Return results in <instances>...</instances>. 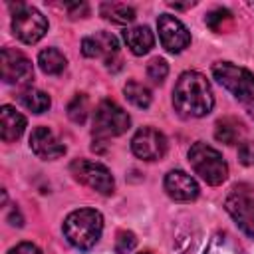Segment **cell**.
Masks as SVG:
<instances>
[{
  "mask_svg": "<svg viewBox=\"0 0 254 254\" xmlns=\"http://www.w3.org/2000/svg\"><path fill=\"white\" fill-rule=\"evenodd\" d=\"M173 105L183 117H204L212 111L214 95L200 71H185L173 89Z\"/></svg>",
  "mask_w": 254,
  "mask_h": 254,
  "instance_id": "6da1fadb",
  "label": "cell"
},
{
  "mask_svg": "<svg viewBox=\"0 0 254 254\" xmlns=\"http://www.w3.org/2000/svg\"><path fill=\"white\" fill-rule=\"evenodd\" d=\"M103 232V216L93 208H79L64 220V234L77 250H89L97 244Z\"/></svg>",
  "mask_w": 254,
  "mask_h": 254,
  "instance_id": "7a4b0ae2",
  "label": "cell"
},
{
  "mask_svg": "<svg viewBox=\"0 0 254 254\" xmlns=\"http://www.w3.org/2000/svg\"><path fill=\"white\" fill-rule=\"evenodd\" d=\"M189 161L194 169V173L208 185L212 187H218L222 185L226 179H228V165L226 161L222 159V155L206 145V143H194L190 149H189Z\"/></svg>",
  "mask_w": 254,
  "mask_h": 254,
  "instance_id": "3957f363",
  "label": "cell"
},
{
  "mask_svg": "<svg viewBox=\"0 0 254 254\" xmlns=\"http://www.w3.org/2000/svg\"><path fill=\"white\" fill-rule=\"evenodd\" d=\"M212 75L242 103L254 99V73L246 67H240L230 62H216L212 65Z\"/></svg>",
  "mask_w": 254,
  "mask_h": 254,
  "instance_id": "277c9868",
  "label": "cell"
},
{
  "mask_svg": "<svg viewBox=\"0 0 254 254\" xmlns=\"http://www.w3.org/2000/svg\"><path fill=\"white\" fill-rule=\"evenodd\" d=\"M131 125V117L123 107L111 99H103L93 111V129L91 133L97 139H109L123 135Z\"/></svg>",
  "mask_w": 254,
  "mask_h": 254,
  "instance_id": "5b68a950",
  "label": "cell"
},
{
  "mask_svg": "<svg viewBox=\"0 0 254 254\" xmlns=\"http://www.w3.org/2000/svg\"><path fill=\"white\" fill-rule=\"evenodd\" d=\"M12 32L24 44H36L46 36L48 20L40 10L26 4H16V12L12 14Z\"/></svg>",
  "mask_w": 254,
  "mask_h": 254,
  "instance_id": "8992f818",
  "label": "cell"
},
{
  "mask_svg": "<svg viewBox=\"0 0 254 254\" xmlns=\"http://www.w3.org/2000/svg\"><path fill=\"white\" fill-rule=\"evenodd\" d=\"M224 208L242 232L254 236V190L250 187H234L224 200Z\"/></svg>",
  "mask_w": 254,
  "mask_h": 254,
  "instance_id": "52a82bcc",
  "label": "cell"
},
{
  "mask_svg": "<svg viewBox=\"0 0 254 254\" xmlns=\"http://www.w3.org/2000/svg\"><path fill=\"white\" fill-rule=\"evenodd\" d=\"M69 171L75 181L93 189L99 194H111L115 190V181H113L109 169L103 167L101 163L87 161V159H75L69 165Z\"/></svg>",
  "mask_w": 254,
  "mask_h": 254,
  "instance_id": "ba28073f",
  "label": "cell"
},
{
  "mask_svg": "<svg viewBox=\"0 0 254 254\" xmlns=\"http://www.w3.org/2000/svg\"><path fill=\"white\" fill-rule=\"evenodd\" d=\"M0 75L4 83H28L34 75V67L22 52L4 48L0 52Z\"/></svg>",
  "mask_w": 254,
  "mask_h": 254,
  "instance_id": "9c48e42d",
  "label": "cell"
},
{
  "mask_svg": "<svg viewBox=\"0 0 254 254\" xmlns=\"http://www.w3.org/2000/svg\"><path fill=\"white\" fill-rule=\"evenodd\" d=\"M167 147H169L167 137L153 127H141L131 139V149H133L135 157H139L143 161L163 159L167 153Z\"/></svg>",
  "mask_w": 254,
  "mask_h": 254,
  "instance_id": "30bf717a",
  "label": "cell"
},
{
  "mask_svg": "<svg viewBox=\"0 0 254 254\" xmlns=\"http://www.w3.org/2000/svg\"><path fill=\"white\" fill-rule=\"evenodd\" d=\"M157 28H159V40L163 48L171 54H181L190 44V34L187 26L171 14H161L157 20Z\"/></svg>",
  "mask_w": 254,
  "mask_h": 254,
  "instance_id": "8fae6325",
  "label": "cell"
},
{
  "mask_svg": "<svg viewBox=\"0 0 254 254\" xmlns=\"http://www.w3.org/2000/svg\"><path fill=\"white\" fill-rule=\"evenodd\" d=\"M30 149L36 157L44 161L60 159L65 153V145L56 137V133L48 127H36L30 135Z\"/></svg>",
  "mask_w": 254,
  "mask_h": 254,
  "instance_id": "7c38bea8",
  "label": "cell"
},
{
  "mask_svg": "<svg viewBox=\"0 0 254 254\" xmlns=\"http://www.w3.org/2000/svg\"><path fill=\"white\" fill-rule=\"evenodd\" d=\"M81 52L85 58H101L107 65H111L113 58L119 52V42L109 32H97L81 40Z\"/></svg>",
  "mask_w": 254,
  "mask_h": 254,
  "instance_id": "4fadbf2b",
  "label": "cell"
},
{
  "mask_svg": "<svg viewBox=\"0 0 254 254\" xmlns=\"http://www.w3.org/2000/svg\"><path fill=\"white\" fill-rule=\"evenodd\" d=\"M165 190L173 200H179V202H190V200H194L198 196L196 181L189 173H185L181 169H175V171L167 173Z\"/></svg>",
  "mask_w": 254,
  "mask_h": 254,
  "instance_id": "5bb4252c",
  "label": "cell"
},
{
  "mask_svg": "<svg viewBox=\"0 0 254 254\" xmlns=\"http://www.w3.org/2000/svg\"><path fill=\"white\" fill-rule=\"evenodd\" d=\"M26 129V117L16 111L12 105H2L0 109V137L6 143H12L22 137Z\"/></svg>",
  "mask_w": 254,
  "mask_h": 254,
  "instance_id": "9a60e30c",
  "label": "cell"
},
{
  "mask_svg": "<svg viewBox=\"0 0 254 254\" xmlns=\"http://www.w3.org/2000/svg\"><path fill=\"white\" fill-rule=\"evenodd\" d=\"M123 38H125V44L127 48L135 54V56H143L147 54L153 44H155V38H153V32L147 28V26H135V28H129L123 32Z\"/></svg>",
  "mask_w": 254,
  "mask_h": 254,
  "instance_id": "2e32d148",
  "label": "cell"
},
{
  "mask_svg": "<svg viewBox=\"0 0 254 254\" xmlns=\"http://www.w3.org/2000/svg\"><path fill=\"white\" fill-rule=\"evenodd\" d=\"M204 254H246L242 244L226 230H218L206 244Z\"/></svg>",
  "mask_w": 254,
  "mask_h": 254,
  "instance_id": "e0dca14e",
  "label": "cell"
},
{
  "mask_svg": "<svg viewBox=\"0 0 254 254\" xmlns=\"http://www.w3.org/2000/svg\"><path fill=\"white\" fill-rule=\"evenodd\" d=\"M242 135H244V125L234 117H222L214 125V137L220 143L236 145Z\"/></svg>",
  "mask_w": 254,
  "mask_h": 254,
  "instance_id": "ac0fdd59",
  "label": "cell"
},
{
  "mask_svg": "<svg viewBox=\"0 0 254 254\" xmlns=\"http://www.w3.org/2000/svg\"><path fill=\"white\" fill-rule=\"evenodd\" d=\"M38 65H40V69H42L44 73H48V75H58V73H62V71L65 69L67 60H65V56H64L58 48H46V50H42L40 56H38Z\"/></svg>",
  "mask_w": 254,
  "mask_h": 254,
  "instance_id": "d6986e66",
  "label": "cell"
},
{
  "mask_svg": "<svg viewBox=\"0 0 254 254\" xmlns=\"http://www.w3.org/2000/svg\"><path fill=\"white\" fill-rule=\"evenodd\" d=\"M101 16L113 24H131L135 20V10L121 2H103L99 8Z\"/></svg>",
  "mask_w": 254,
  "mask_h": 254,
  "instance_id": "ffe728a7",
  "label": "cell"
},
{
  "mask_svg": "<svg viewBox=\"0 0 254 254\" xmlns=\"http://www.w3.org/2000/svg\"><path fill=\"white\" fill-rule=\"evenodd\" d=\"M20 103L26 109H30L32 113H44V111L50 109L52 99H50L48 93H44L40 89H34V87H28V89H24L20 93Z\"/></svg>",
  "mask_w": 254,
  "mask_h": 254,
  "instance_id": "44dd1931",
  "label": "cell"
},
{
  "mask_svg": "<svg viewBox=\"0 0 254 254\" xmlns=\"http://www.w3.org/2000/svg\"><path fill=\"white\" fill-rule=\"evenodd\" d=\"M123 93H125V97H127L135 107L145 109V107L151 105V89H149L147 85L139 83V81H133V79L127 81L125 87H123Z\"/></svg>",
  "mask_w": 254,
  "mask_h": 254,
  "instance_id": "7402d4cb",
  "label": "cell"
},
{
  "mask_svg": "<svg viewBox=\"0 0 254 254\" xmlns=\"http://www.w3.org/2000/svg\"><path fill=\"white\" fill-rule=\"evenodd\" d=\"M87 113H89V101H87V97H85L83 93H77V95L69 101V105H67V117H69L73 123L81 125V123H85Z\"/></svg>",
  "mask_w": 254,
  "mask_h": 254,
  "instance_id": "603a6c76",
  "label": "cell"
},
{
  "mask_svg": "<svg viewBox=\"0 0 254 254\" xmlns=\"http://www.w3.org/2000/svg\"><path fill=\"white\" fill-rule=\"evenodd\" d=\"M230 20H232V14H230L226 8H216V10L208 12L206 18H204L206 26H208L210 30H214V32L224 30V22H230Z\"/></svg>",
  "mask_w": 254,
  "mask_h": 254,
  "instance_id": "cb8c5ba5",
  "label": "cell"
},
{
  "mask_svg": "<svg viewBox=\"0 0 254 254\" xmlns=\"http://www.w3.org/2000/svg\"><path fill=\"white\" fill-rule=\"evenodd\" d=\"M167 73H169V65H167L165 60H161V58H153V60L149 62V65H147V75H149L151 81H155V83H163L165 77H167Z\"/></svg>",
  "mask_w": 254,
  "mask_h": 254,
  "instance_id": "d4e9b609",
  "label": "cell"
},
{
  "mask_svg": "<svg viewBox=\"0 0 254 254\" xmlns=\"http://www.w3.org/2000/svg\"><path fill=\"white\" fill-rule=\"evenodd\" d=\"M135 244H137L135 234L129 232V230H121L115 238V252L117 254H129L135 248Z\"/></svg>",
  "mask_w": 254,
  "mask_h": 254,
  "instance_id": "484cf974",
  "label": "cell"
},
{
  "mask_svg": "<svg viewBox=\"0 0 254 254\" xmlns=\"http://www.w3.org/2000/svg\"><path fill=\"white\" fill-rule=\"evenodd\" d=\"M238 161L246 167L254 165V141H242L238 145Z\"/></svg>",
  "mask_w": 254,
  "mask_h": 254,
  "instance_id": "4316f807",
  "label": "cell"
},
{
  "mask_svg": "<svg viewBox=\"0 0 254 254\" xmlns=\"http://www.w3.org/2000/svg\"><path fill=\"white\" fill-rule=\"evenodd\" d=\"M8 254H42V252H40V248H38L36 244H32V242H22V244L10 248Z\"/></svg>",
  "mask_w": 254,
  "mask_h": 254,
  "instance_id": "83f0119b",
  "label": "cell"
},
{
  "mask_svg": "<svg viewBox=\"0 0 254 254\" xmlns=\"http://www.w3.org/2000/svg\"><path fill=\"white\" fill-rule=\"evenodd\" d=\"M65 10L73 16V18H77V16H87V12H89V8H87V4H65Z\"/></svg>",
  "mask_w": 254,
  "mask_h": 254,
  "instance_id": "f1b7e54d",
  "label": "cell"
},
{
  "mask_svg": "<svg viewBox=\"0 0 254 254\" xmlns=\"http://www.w3.org/2000/svg\"><path fill=\"white\" fill-rule=\"evenodd\" d=\"M10 224L12 226H22V214H20V210L18 208H12V214H10Z\"/></svg>",
  "mask_w": 254,
  "mask_h": 254,
  "instance_id": "f546056e",
  "label": "cell"
},
{
  "mask_svg": "<svg viewBox=\"0 0 254 254\" xmlns=\"http://www.w3.org/2000/svg\"><path fill=\"white\" fill-rule=\"evenodd\" d=\"M244 105H246V111H248V115H250V117L254 119V99H250V101H246Z\"/></svg>",
  "mask_w": 254,
  "mask_h": 254,
  "instance_id": "4dcf8cb0",
  "label": "cell"
},
{
  "mask_svg": "<svg viewBox=\"0 0 254 254\" xmlns=\"http://www.w3.org/2000/svg\"><path fill=\"white\" fill-rule=\"evenodd\" d=\"M248 6H250V8H254V4H248Z\"/></svg>",
  "mask_w": 254,
  "mask_h": 254,
  "instance_id": "1f68e13d",
  "label": "cell"
},
{
  "mask_svg": "<svg viewBox=\"0 0 254 254\" xmlns=\"http://www.w3.org/2000/svg\"><path fill=\"white\" fill-rule=\"evenodd\" d=\"M141 254H149V252H141Z\"/></svg>",
  "mask_w": 254,
  "mask_h": 254,
  "instance_id": "d6a6232c",
  "label": "cell"
}]
</instances>
